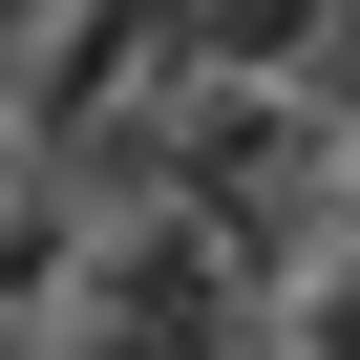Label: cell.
Returning a JSON list of instances; mask_svg holds the SVG:
<instances>
[{
    "label": "cell",
    "mask_w": 360,
    "mask_h": 360,
    "mask_svg": "<svg viewBox=\"0 0 360 360\" xmlns=\"http://www.w3.org/2000/svg\"><path fill=\"white\" fill-rule=\"evenodd\" d=\"M169 64V0H43L22 43H0V106H22V148H64L85 106H127Z\"/></svg>",
    "instance_id": "obj_1"
},
{
    "label": "cell",
    "mask_w": 360,
    "mask_h": 360,
    "mask_svg": "<svg viewBox=\"0 0 360 360\" xmlns=\"http://www.w3.org/2000/svg\"><path fill=\"white\" fill-rule=\"evenodd\" d=\"M64 276H85V191L22 148V169H0V339H43V318H64Z\"/></svg>",
    "instance_id": "obj_2"
},
{
    "label": "cell",
    "mask_w": 360,
    "mask_h": 360,
    "mask_svg": "<svg viewBox=\"0 0 360 360\" xmlns=\"http://www.w3.org/2000/svg\"><path fill=\"white\" fill-rule=\"evenodd\" d=\"M169 64H255V85H318V64H339V0H191V22H169Z\"/></svg>",
    "instance_id": "obj_3"
},
{
    "label": "cell",
    "mask_w": 360,
    "mask_h": 360,
    "mask_svg": "<svg viewBox=\"0 0 360 360\" xmlns=\"http://www.w3.org/2000/svg\"><path fill=\"white\" fill-rule=\"evenodd\" d=\"M22 22H43V0H0V43H22Z\"/></svg>",
    "instance_id": "obj_4"
},
{
    "label": "cell",
    "mask_w": 360,
    "mask_h": 360,
    "mask_svg": "<svg viewBox=\"0 0 360 360\" xmlns=\"http://www.w3.org/2000/svg\"><path fill=\"white\" fill-rule=\"evenodd\" d=\"M0 169H22V106H0Z\"/></svg>",
    "instance_id": "obj_5"
}]
</instances>
